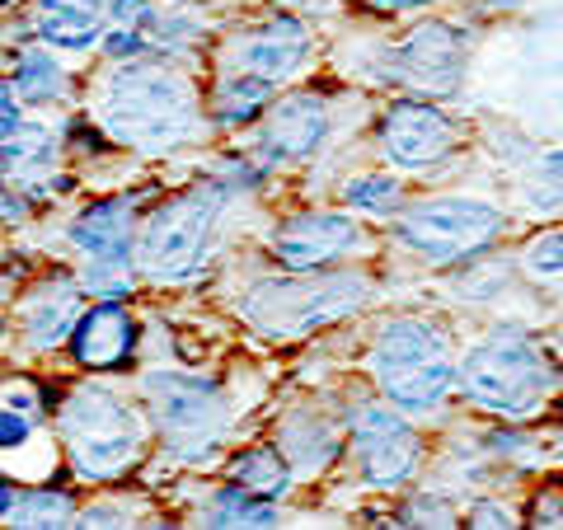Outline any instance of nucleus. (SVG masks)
<instances>
[{"label":"nucleus","instance_id":"4be33fe9","mask_svg":"<svg viewBox=\"0 0 563 530\" xmlns=\"http://www.w3.org/2000/svg\"><path fill=\"white\" fill-rule=\"evenodd\" d=\"M521 198L540 217H559L563 211V146L536 151L521 174Z\"/></svg>","mask_w":563,"mask_h":530},{"label":"nucleus","instance_id":"cd10ccee","mask_svg":"<svg viewBox=\"0 0 563 530\" xmlns=\"http://www.w3.org/2000/svg\"><path fill=\"white\" fill-rule=\"evenodd\" d=\"M33 422H38V399H33L29 385H5L0 390V451H20L33 437Z\"/></svg>","mask_w":563,"mask_h":530},{"label":"nucleus","instance_id":"bb28decb","mask_svg":"<svg viewBox=\"0 0 563 530\" xmlns=\"http://www.w3.org/2000/svg\"><path fill=\"white\" fill-rule=\"evenodd\" d=\"M207 526H277V503L240 484H225L207 507Z\"/></svg>","mask_w":563,"mask_h":530},{"label":"nucleus","instance_id":"4468645a","mask_svg":"<svg viewBox=\"0 0 563 530\" xmlns=\"http://www.w3.org/2000/svg\"><path fill=\"white\" fill-rule=\"evenodd\" d=\"M310 47H314L310 29L296 14H277V20L258 24L254 33H244L235 43V70H250V76L282 85L310 62Z\"/></svg>","mask_w":563,"mask_h":530},{"label":"nucleus","instance_id":"473e14b6","mask_svg":"<svg viewBox=\"0 0 563 530\" xmlns=\"http://www.w3.org/2000/svg\"><path fill=\"white\" fill-rule=\"evenodd\" d=\"M80 526H132V511L113 507V503H95L80 511Z\"/></svg>","mask_w":563,"mask_h":530},{"label":"nucleus","instance_id":"7ed1b4c3","mask_svg":"<svg viewBox=\"0 0 563 530\" xmlns=\"http://www.w3.org/2000/svg\"><path fill=\"white\" fill-rule=\"evenodd\" d=\"M380 399H390L404 413H437L461 390V357L451 347V333L428 314H395L376 329L366 347Z\"/></svg>","mask_w":563,"mask_h":530},{"label":"nucleus","instance_id":"20e7f679","mask_svg":"<svg viewBox=\"0 0 563 530\" xmlns=\"http://www.w3.org/2000/svg\"><path fill=\"white\" fill-rule=\"evenodd\" d=\"M372 277L362 273H291V277H263L240 300V314L263 339H306L314 329H329L357 314L372 300Z\"/></svg>","mask_w":563,"mask_h":530},{"label":"nucleus","instance_id":"5701e85b","mask_svg":"<svg viewBox=\"0 0 563 530\" xmlns=\"http://www.w3.org/2000/svg\"><path fill=\"white\" fill-rule=\"evenodd\" d=\"M14 95L29 99V103H47V99H62L66 95V70L57 62V52L52 47H29L20 52V62H14Z\"/></svg>","mask_w":563,"mask_h":530},{"label":"nucleus","instance_id":"58836bf2","mask_svg":"<svg viewBox=\"0 0 563 530\" xmlns=\"http://www.w3.org/2000/svg\"><path fill=\"white\" fill-rule=\"evenodd\" d=\"M559 352H563V343H559Z\"/></svg>","mask_w":563,"mask_h":530},{"label":"nucleus","instance_id":"c756f323","mask_svg":"<svg viewBox=\"0 0 563 530\" xmlns=\"http://www.w3.org/2000/svg\"><path fill=\"white\" fill-rule=\"evenodd\" d=\"M455 511L442 493H418L413 503H404L399 507V517H395V526H455Z\"/></svg>","mask_w":563,"mask_h":530},{"label":"nucleus","instance_id":"412c9836","mask_svg":"<svg viewBox=\"0 0 563 530\" xmlns=\"http://www.w3.org/2000/svg\"><path fill=\"white\" fill-rule=\"evenodd\" d=\"M291 461H287V451L282 446H250L244 455H235V465H231V484L240 488H250L258 493V498H268V503H282L291 493Z\"/></svg>","mask_w":563,"mask_h":530},{"label":"nucleus","instance_id":"39448f33","mask_svg":"<svg viewBox=\"0 0 563 530\" xmlns=\"http://www.w3.org/2000/svg\"><path fill=\"white\" fill-rule=\"evenodd\" d=\"M57 432H62L70 470H76L80 479L103 484L136 465V455L151 437V422L132 399H122L113 385L90 380L62 404Z\"/></svg>","mask_w":563,"mask_h":530},{"label":"nucleus","instance_id":"6e6552de","mask_svg":"<svg viewBox=\"0 0 563 530\" xmlns=\"http://www.w3.org/2000/svg\"><path fill=\"white\" fill-rule=\"evenodd\" d=\"M141 390H146V409L161 422V437L174 455L207 461L221 446L231 413H225V395L217 380L184 376V371H151Z\"/></svg>","mask_w":563,"mask_h":530},{"label":"nucleus","instance_id":"b1692460","mask_svg":"<svg viewBox=\"0 0 563 530\" xmlns=\"http://www.w3.org/2000/svg\"><path fill=\"white\" fill-rule=\"evenodd\" d=\"M343 207L357 217H399L404 211V184L399 174H357L343 184Z\"/></svg>","mask_w":563,"mask_h":530},{"label":"nucleus","instance_id":"ddd939ff","mask_svg":"<svg viewBox=\"0 0 563 530\" xmlns=\"http://www.w3.org/2000/svg\"><path fill=\"white\" fill-rule=\"evenodd\" d=\"M329 99L314 90H296L282 95L277 103H268L258 128V161L263 165H301L310 155L324 151L329 141Z\"/></svg>","mask_w":563,"mask_h":530},{"label":"nucleus","instance_id":"4c0bfd02","mask_svg":"<svg viewBox=\"0 0 563 530\" xmlns=\"http://www.w3.org/2000/svg\"><path fill=\"white\" fill-rule=\"evenodd\" d=\"M0 333H5V320H0Z\"/></svg>","mask_w":563,"mask_h":530},{"label":"nucleus","instance_id":"7c9ffc66","mask_svg":"<svg viewBox=\"0 0 563 530\" xmlns=\"http://www.w3.org/2000/svg\"><path fill=\"white\" fill-rule=\"evenodd\" d=\"M465 517H470V526H517V511L512 507H507V503H470V511H465Z\"/></svg>","mask_w":563,"mask_h":530},{"label":"nucleus","instance_id":"2f4dec72","mask_svg":"<svg viewBox=\"0 0 563 530\" xmlns=\"http://www.w3.org/2000/svg\"><path fill=\"white\" fill-rule=\"evenodd\" d=\"M20 128H24V122H20V103H14V85L0 80V146H5V141Z\"/></svg>","mask_w":563,"mask_h":530},{"label":"nucleus","instance_id":"423d86ee","mask_svg":"<svg viewBox=\"0 0 563 530\" xmlns=\"http://www.w3.org/2000/svg\"><path fill=\"white\" fill-rule=\"evenodd\" d=\"M507 235V211L484 198H418L404 202L395 217V240L413 258L432 263V268H461V263H479L488 250H498Z\"/></svg>","mask_w":563,"mask_h":530},{"label":"nucleus","instance_id":"9d476101","mask_svg":"<svg viewBox=\"0 0 563 530\" xmlns=\"http://www.w3.org/2000/svg\"><path fill=\"white\" fill-rule=\"evenodd\" d=\"M352 455H357L362 484L404 488L422 470V437L409 413L395 409L390 399H372L352 413Z\"/></svg>","mask_w":563,"mask_h":530},{"label":"nucleus","instance_id":"f257e3e1","mask_svg":"<svg viewBox=\"0 0 563 530\" xmlns=\"http://www.w3.org/2000/svg\"><path fill=\"white\" fill-rule=\"evenodd\" d=\"M563 390V357L521 324L488 329L461 357V395L503 422L540 418Z\"/></svg>","mask_w":563,"mask_h":530},{"label":"nucleus","instance_id":"f704fd0d","mask_svg":"<svg viewBox=\"0 0 563 530\" xmlns=\"http://www.w3.org/2000/svg\"><path fill=\"white\" fill-rule=\"evenodd\" d=\"M372 5H376L380 14H413V10H422V5H432V0H372Z\"/></svg>","mask_w":563,"mask_h":530},{"label":"nucleus","instance_id":"f03ea898","mask_svg":"<svg viewBox=\"0 0 563 530\" xmlns=\"http://www.w3.org/2000/svg\"><path fill=\"white\" fill-rule=\"evenodd\" d=\"M99 122L122 146L151 151V155L179 151L184 141L202 132L198 90H192L184 70L151 57H132L103 80Z\"/></svg>","mask_w":563,"mask_h":530},{"label":"nucleus","instance_id":"dca6fc26","mask_svg":"<svg viewBox=\"0 0 563 530\" xmlns=\"http://www.w3.org/2000/svg\"><path fill=\"white\" fill-rule=\"evenodd\" d=\"M113 0H38L33 5V29L52 52H90L103 47Z\"/></svg>","mask_w":563,"mask_h":530},{"label":"nucleus","instance_id":"a211bd4d","mask_svg":"<svg viewBox=\"0 0 563 530\" xmlns=\"http://www.w3.org/2000/svg\"><path fill=\"white\" fill-rule=\"evenodd\" d=\"M57 155H62V136L52 132L47 122H24V128L0 146V188L24 198V192L52 184Z\"/></svg>","mask_w":563,"mask_h":530},{"label":"nucleus","instance_id":"e433bc0d","mask_svg":"<svg viewBox=\"0 0 563 530\" xmlns=\"http://www.w3.org/2000/svg\"><path fill=\"white\" fill-rule=\"evenodd\" d=\"M554 446L563 451V422H559V432H554Z\"/></svg>","mask_w":563,"mask_h":530},{"label":"nucleus","instance_id":"a878e982","mask_svg":"<svg viewBox=\"0 0 563 530\" xmlns=\"http://www.w3.org/2000/svg\"><path fill=\"white\" fill-rule=\"evenodd\" d=\"M76 517H80V511H76V503H70V493H62V488H29L10 507V526H24V530L80 526Z\"/></svg>","mask_w":563,"mask_h":530},{"label":"nucleus","instance_id":"aec40b11","mask_svg":"<svg viewBox=\"0 0 563 530\" xmlns=\"http://www.w3.org/2000/svg\"><path fill=\"white\" fill-rule=\"evenodd\" d=\"M273 90H277L273 80L250 76V70H231V76H221L217 95H211V122H217V128H240V122L263 118Z\"/></svg>","mask_w":563,"mask_h":530},{"label":"nucleus","instance_id":"1a4fd4ad","mask_svg":"<svg viewBox=\"0 0 563 530\" xmlns=\"http://www.w3.org/2000/svg\"><path fill=\"white\" fill-rule=\"evenodd\" d=\"M474 52V33L451 20H428L409 29L395 47H385V70L399 90L422 99H446L465 85V66Z\"/></svg>","mask_w":563,"mask_h":530},{"label":"nucleus","instance_id":"72a5a7b5","mask_svg":"<svg viewBox=\"0 0 563 530\" xmlns=\"http://www.w3.org/2000/svg\"><path fill=\"white\" fill-rule=\"evenodd\" d=\"M531 521H536V526H563V498H559L554 488H544L540 498H536Z\"/></svg>","mask_w":563,"mask_h":530},{"label":"nucleus","instance_id":"f3484780","mask_svg":"<svg viewBox=\"0 0 563 530\" xmlns=\"http://www.w3.org/2000/svg\"><path fill=\"white\" fill-rule=\"evenodd\" d=\"M70 244H76L85 263H122V268H132V202L109 198L85 207L70 221Z\"/></svg>","mask_w":563,"mask_h":530},{"label":"nucleus","instance_id":"6ab92c4d","mask_svg":"<svg viewBox=\"0 0 563 530\" xmlns=\"http://www.w3.org/2000/svg\"><path fill=\"white\" fill-rule=\"evenodd\" d=\"M80 291L70 277H52L43 281V287H33L24 296V310H20V320H24V333H29V343L33 347H57L66 343L70 333H76L80 324Z\"/></svg>","mask_w":563,"mask_h":530},{"label":"nucleus","instance_id":"c85d7f7f","mask_svg":"<svg viewBox=\"0 0 563 530\" xmlns=\"http://www.w3.org/2000/svg\"><path fill=\"white\" fill-rule=\"evenodd\" d=\"M517 268L531 281H540V287H559L563 281V231H540L526 240Z\"/></svg>","mask_w":563,"mask_h":530},{"label":"nucleus","instance_id":"393cba45","mask_svg":"<svg viewBox=\"0 0 563 530\" xmlns=\"http://www.w3.org/2000/svg\"><path fill=\"white\" fill-rule=\"evenodd\" d=\"M109 20H113V33L103 38V52L109 57H136L141 47H146L151 29H155V5L151 0H113L109 5Z\"/></svg>","mask_w":563,"mask_h":530},{"label":"nucleus","instance_id":"0eeeda50","mask_svg":"<svg viewBox=\"0 0 563 530\" xmlns=\"http://www.w3.org/2000/svg\"><path fill=\"white\" fill-rule=\"evenodd\" d=\"M225 207L221 184H192L184 192H174L165 207L151 211L146 231L136 244V268L151 281H188L202 273L211 235H217Z\"/></svg>","mask_w":563,"mask_h":530},{"label":"nucleus","instance_id":"f8f14e48","mask_svg":"<svg viewBox=\"0 0 563 530\" xmlns=\"http://www.w3.org/2000/svg\"><path fill=\"white\" fill-rule=\"evenodd\" d=\"M366 250H372V235L347 211H306V217H287L273 231V258L287 273H320Z\"/></svg>","mask_w":563,"mask_h":530},{"label":"nucleus","instance_id":"c9c22d12","mask_svg":"<svg viewBox=\"0 0 563 530\" xmlns=\"http://www.w3.org/2000/svg\"><path fill=\"white\" fill-rule=\"evenodd\" d=\"M14 498H20V493H14V484L10 479H0V521L10 517V507H14Z\"/></svg>","mask_w":563,"mask_h":530},{"label":"nucleus","instance_id":"9b49d317","mask_svg":"<svg viewBox=\"0 0 563 530\" xmlns=\"http://www.w3.org/2000/svg\"><path fill=\"white\" fill-rule=\"evenodd\" d=\"M376 146L380 161L395 174H422L442 165L446 155L461 146V128L446 109H437V99L422 95H399L376 122Z\"/></svg>","mask_w":563,"mask_h":530},{"label":"nucleus","instance_id":"2eb2a0df","mask_svg":"<svg viewBox=\"0 0 563 530\" xmlns=\"http://www.w3.org/2000/svg\"><path fill=\"white\" fill-rule=\"evenodd\" d=\"M70 347H76V362L90 371H118L122 362L136 352V320L118 300H103V306L85 310L76 333H70Z\"/></svg>","mask_w":563,"mask_h":530}]
</instances>
